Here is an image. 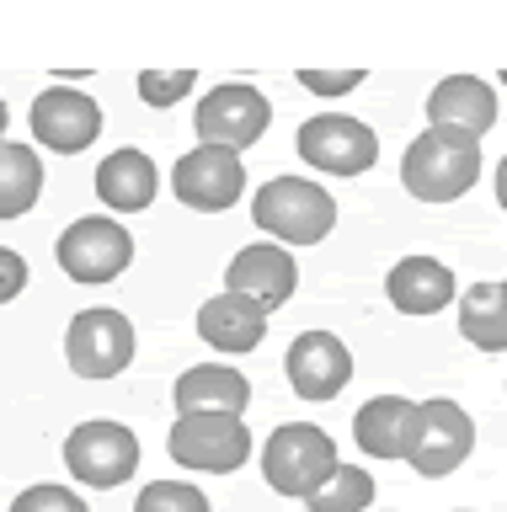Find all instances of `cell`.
I'll return each instance as SVG.
<instances>
[{
  "mask_svg": "<svg viewBox=\"0 0 507 512\" xmlns=\"http://www.w3.org/2000/svg\"><path fill=\"white\" fill-rule=\"evenodd\" d=\"M401 182L422 203H454L481 182V139L454 128H422V139L406 144Z\"/></svg>",
  "mask_w": 507,
  "mask_h": 512,
  "instance_id": "1",
  "label": "cell"
},
{
  "mask_svg": "<svg viewBox=\"0 0 507 512\" xmlns=\"http://www.w3.org/2000/svg\"><path fill=\"white\" fill-rule=\"evenodd\" d=\"M251 219H257L267 235H278L283 246H315V240H326L331 224H337V203H331V192L321 182L273 176V182H262L257 198H251Z\"/></svg>",
  "mask_w": 507,
  "mask_h": 512,
  "instance_id": "2",
  "label": "cell"
},
{
  "mask_svg": "<svg viewBox=\"0 0 507 512\" xmlns=\"http://www.w3.org/2000/svg\"><path fill=\"white\" fill-rule=\"evenodd\" d=\"M337 470H342L337 443H331L315 422H283L262 448V475L278 496H305L310 502Z\"/></svg>",
  "mask_w": 507,
  "mask_h": 512,
  "instance_id": "3",
  "label": "cell"
},
{
  "mask_svg": "<svg viewBox=\"0 0 507 512\" xmlns=\"http://www.w3.org/2000/svg\"><path fill=\"white\" fill-rule=\"evenodd\" d=\"M166 454L182 470H209V475H230L251 459V427L241 416L225 411H203V416H177L166 432Z\"/></svg>",
  "mask_w": 507,
  "mask_h": 512,
  "instance_id": "4",
  "label": "cell"
},
{
  "mask_svg": "<svg viewBox=\"0 0 507 512\" xmlns=\"http://www.w3.org/2000/svg\"><path fill=\"white\" fill-rule=\"evenodd\" d=\"M65 363L81 379H118L134 363V320L107 304H91L65 331Z\"/></svg>",
  "mask_w": 507,
  "mask_h": 512,
  "instance_id": "5",
  "label": "cell"
},
{
  "mask_svg": "<svg viewBox=\"0 0 507 512\" xmlns=\"http://www.w3.org/2000/svg\"><path fill=\"white\" fill-rule=\"evenodd\" d=\"M267 123H273V102L246 86V80H225V86H214L209 96L198 102L193 112V128H198V144H219V150H251Z\"/></svg>",
  "mask_w": 507,
  "mask_h": 512,
  "instance_id": "6",
  "label": "cell"
},
{
  "mask_svg": "<svg viewBox=\"0 0 507 512\" xmlns=\"http://www.w3.org/2000/svg\"><path fill=\"white\" fill-rule=\"evenodd\" d=\"M59 267H65V278L75 283H113L123 267L134 262V235L123 230L118 219H107V214H91V219H75L65 235H59Z\"/></svg>",
  "mask_w": 507,
  "mask_h": 512,
  "instance_id": "7",
  "label": "cell"
},
{
  "mask_svg": "<svg viewBox=\"0 0 507 512\" xmlns=\"http://www.w3.org/2000/svg\"><path fill=\"white\" fill-rule=\"evenodd\" d=\"M65 470L81 480V486L113 491L139 470V438L134 427L123 422H81L65 438Z\"/></svg>",
  "mask_w": 507,
  "mask_h": 512,
  "instance_id": "8",
  "label": "cell"
},
{
  "mask_svg": "<svg viewBox=\"0 0 507 512\" xmlns=\"http://www.w3.org/2000/svg\"><path fill=\"white\" fill-rule=\"evenodd\" d=\"M171 192H177V203H187L193 214H225V208H235L246 192V166L235 150L193 144V150L171 166Z\"/></svg>",
  "mask_w": 507,
  "mask_h": 512,
  "instance_id": "9",
  "label": "cell"
},
{
  "mask_svg": "<svg viewBox=\"0 0 507 512\" xmlns=\"http://www.w3.org/2000/svg\"><path fill=\"white\" fill-rule=\"evenodd\" d=\"M299 160L331 176H363L379 160V139L369 123L342 118V112H321V118L299 128Z\"/></svg>",
  "mask_w": 507,
  "mask_h": 512,
  "instance_id": "10",
  "label": "cell"
},
{
  "mask_svg": "<svg viewBox=\"0 0 507 512\" xmlns=\"http://www.w3.org/2000/svg\"><path fill=\"white\" fill-rule=\"evenodd\" d=\"M283 374H289L294 395L305 400H337L353 379V352L331 331H299L289 352H283Z\"/></svg>",
  "mask_w": 507,
  "mask_h": 512,
  "instance_id": "11",
  "label": "cell"
},
{
  "mask_svg": "<svg viewBox=\"0 0 507 512\" xmlns=\"http://www.w3.org/2000/svg\"><path fill=\"white\" fill-rule=\"evenodd\" d=\"M470 448H475V422H470V411L459 406V400H427L422 406V432H417V448H411V470L427 475V480H438V475H449L459 470V464L470 459Z\"/></svg>",
  "mask_w": 507,
  "mask_h": 512,
  "instance_id": "12",
  "label": "cell"
},
{
  "mask_svg": "<svg viewBox=\"0 0 507 512\" xmlns=\"http://www.w3.org/2000/svg\"><path fill=\"white\" fill-rule=\"evenodd\" d=\"M97 134H102V107L91 102L86 91H75V86L38 91V102H33V139L43 144V150L75 155V150H86Z\"/></svg>",
  "mask_w": 507,
  "mask_h": 512,
  "instance_id": "13",
  "label": "cell"
},
{
  "mask_svg": "<svg viewBox=\"0 0 507 512\" xmlns=\"http://www.w3.org/2000/svg\"><path fill=\"white\" fill-rule=\"evenodd\" d=\"M299 288V262L273 240H251L230 256L225 267V294H246V299H262L267 310L289 304Z\"/></svg>",
  "mask_w": 507,
  "mask_h": 512,
  "instance_id": "14",
  "label": "cell"
},
{
  "mask_svg": "<svg viewBox=\"0 0 507 512\" xmlns=\"http://www.w3.org/2000/svg\"><path fill=\"white\" fill-rule=\"evenodd\" d=\"M422 432V406L406 395H374L353 416V438L369 459H411Z\"/></svg>",
  "mask_w": 507,
  "mask_h": 512,
  "instance_id": "15",
  "label": "cell"
},
{
  "mask_svg": "<svg viewBox=\"0 0 507 512\" xmlns=\"http://www.w3.org/2000/svg\"><path fill=\"white\" fill-rule=\"evenodd\" d=\"M427 123L481 139V134H491V123H497V91H491L481 75H449V80H438L433 96H427Z\"/></svg>",
  "mask_w": 507,
  "mask_h": 512,
  "instance_id": "16",
  "label": "cell"
},
{
  "mask_svg": "<svg viewBox=\"0 0 507 512\" xmlns=\"http://www.w3.org/2000/svg\"><path fill=\"white\" fill-rule=\"evenodd\" d=\"M267 304L246 294H219L198 310V336L219 352H257L267 336Z\"/></svg>",
  "mask_w": 507,
  "mask_h": 512,
  "instance_id": "17",
  "label": "cell"
},
{
  "mask_svg": "<svg viewBox=\"0 0 507 512\" xmlns=\"http://www.w3.org/2000/svg\"><path fill=\"white\" fill-rule=\"evenodd\" d=\"M155 192H161V171L145 150H113L97 166V198L113 214H139L155 203Z\"/></svg>",
  "mask_w": 507,
  "mask_h": 512,
  "instance_id": "18",
  "label": "cell"
},
{
  "mask_svg": "<svg viewBox=\"0 0 507 512\" xmlns=\"http://www.w3.org/2000/svg\"><path fill=\"white\" fill-rule=\"evenodd\" d=\"M385 294L401 315H438L454 299V272L433 256H401L385 278Z\"/></svg>",
  "mask_w": 507,
  "mask_h": 512,
  "instance_id": "19",
  "label": "cell"
},
{
  "mask_svg": "<svg viewBox=\"0 0 507 512\" xmlns=\"http://www.w3.org/2000/svg\"><path fill=\"white\" fill-rule=\"evenodd\" d=\"M171 400H177V416H203V411L241 416L246 400H251V384H246V374H235L225 363H198L177 379Z\"/></svg>",
  "mask_w": 507,
  "mask_h": 512,
  "instance_id": "20",
  "label": "cell"
},
{
  "mask_svg": "<svg viewBox=\"0 0 507 512\" xmlns=\"http://www.w3.org/2000/svg\"><path fill=\"white\" fill-rule=\"evenodd\" d=\"M459 331L481 352H507V283H475L459 299Z\"/></svg>",
  "mask_w": 507,
  "mask_h": 512,
  "instance_id": "21",
  "label": "cell"
},
{
  "mask_svg": "<svg viewBox=\"0 0 507 512\" xmlns=\"http://www.w3.org/2000/svg\"><path fill=\"white\" fill-rule=\"evenodd\" d=\"M43 192V160L33 144H0V219H22Z\"/></svg>",
  "mask_w": 507,
  "mask_h": 512,
  "instance_id": "22",
  "label": "cell"
},
{
  "mask_svg": "<svg viewBox=\"0 0 507 512\" xmlns=\"http://www.w3.org/2000/svg\"><path fill=\"white\" fill-rule=\"evenodd\" d=\"M369 502H374V475L342 464V470L310 496V512H369Z\"/></svg>",
  "mask_w": 507,
  "mask_h": 512,
  "instance_id": "23",
  "label": "cell"
},
{
  "mask_svg": "<svg viewBox=\"0 0 507 512\" xmlns=\"http://www.w3.org/2000/svg\"><path fill=\"white\" fill-rule=\"evenodd\" d=\"M134 512H209V496L193 480H150L134 496Z\"/></svg>",
  "mask_w": 507,
  "mask_h": 512,
  "instance_id": "24",
  "label": "cell"
},
{
  "mask_svg": "<svg viewBox=\"0 0 507 512\" xmlns=\"http://www.w3.org/2000/svg\"><path fill=\"white\" fill-rule=\"evenodd\" d=\"M198 86V75L193 70H145L139 75V96H145V107H177L187 91Z\"/></svg>",
  "mask_w": 507,
  "mask_h": 512,
  "instance_id": "25",
  "label": "cell"
},
{
  "mask_svg": "<svg viewBox=\"0 0 507 512\" xmlns=\"http://www.w3.org/2000/svg\"><path fill=\"white\" fill-rule=\"evenodd\" d=\"M11 512H91V507L70 486H27L17 502H11Z\"/></svg>",
  "mask_w": 507,
  "mask_h": 512,
  "instance_id": "26",
  "label": "cell"
},
{
  "mask_svg": "<svg viewBox=\"0 0 507 512\" xmlns=\"http://www.w3.org/2000/svg\"><path fill=\"white\" fill-rule=\"evenodd\" d=\"M299 86L315 96H347L363 86V70H299Z\"/></svg>",
  "mask_w": 507,
  "mask_h": 512,
  "instance_id": "27",
  "label": "cell"
},
{
  "mask_svg": "<svg viewBox=\"0 0 507 512\" xmlns=\"http://www.w3.org/2000/svg\"><path fill=\"white\" fill-rule=\"evenodd\" d=\"M27 288V262L11 246H0V304H11Z\"/></svg>",
  "mask_w": 507,
  "mask_h": 512,
  "instance_id": "28",
  "label": "cell"
},
{
  "mask_svg": "<svg viewBox=\"0 0 507 512\" xmlns=\"http://www.w3.org/2000/svg\"><path fill=\"white\" fill-rule=\"evenodd\" d=\"M497 203L507 208V155H502V166H497Z\"/></svg>",
  "mask_w": 507,
  "mask_h": 512,
  "instance_id": "29",
  "label": "cell"
},
{
  "mask_svg": "<svg viewBox=\"0 0 507 512\" xmlns=\"http://www.w3.org/2000/svg\"><path fill=\"white\" fill-rule=\"evenodd\" d=\"M0 144H6V102H0Z\"/></svg>",
  "mask_w": 507,
  "mask_h": 512,
  "instance_id": "30",
  "label": "cell"
},
{
  "mask_svg": "<svg viewBox=\"0 0 507 512\" xmlns=\"http://www.w3.org/2000/svg\"><path fill=\"white\" fill-rule=\"evenodd\" d=\"M502 86H507V70H502Z\"/></svg>",
  "mask_w": 507,
  "mask_h": 512,
  "instance_id": "31",
  "label": "cell"
},
{
  "mask_svg": "<svg viewBox=\"0 0 507 512\" xmlns=\"http://www.w3.org/2000/svg\"><path fill=\"white\" fill-rule=\"evenodd\" d=\"M459 512H465V507H459Z\"/></svg>",
  "mask_w": 507,
  "mask_h": 512,
  "instance_id": "32",
  "label": "cell"
}]
</instances>
